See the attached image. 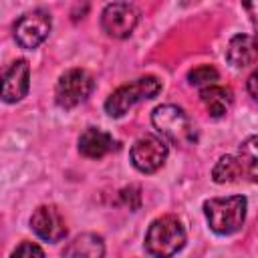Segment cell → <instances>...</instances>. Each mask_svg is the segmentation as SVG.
Masks as SVG:
<instances>
[{"mask_svg": "<svg viewBox=\"0 0 258 258\" xmlns=\"http://www.w3.org/2000/svg\"><path fill=\"white\" fill-rule=\"evenodd\" d=\"M242 4L246 6V10L250 12V18L254 20V14H256V0H242Z\"/></svg>", "mask_w": 258, "mask_h": 258, "instance_id": "cell-21", "label": "cell"}, {"mask_svg": "<svg viewBox=\"0 0 258 258\" xmlns=\"http://www.w3.org/2000/svg\"><path fill=\"white\" fill-rule=\"evenodd\" d=\"M248 200L244 196L212 198L204 202V214L212 232L220 236H230L244 226Z\"/></svg>", "mask_w": 258, "mask_h": 258, "instance_id": "cell-2", "label": "cell"}, {"mask_svg": "<svg viewBox=\"0 0 258 258\" xmlns=\"http://www.w3.org/2000/svg\"><path fill=\"white\" fill-rule=\"evenodd\" d=\"M30 228L44 242H60L67 236L64 218L54 206H38L30 216Z\"/></svg>", "mask_w": 258, "mask_h": 258, "instance_id": "cell-10", "label": "cell"}, {"mask_svg": "<svg viewBox=\"0 0 258 258\" xmlns=\"http://www.w3.org/2000/svg\"><path fill=\"white\" fill-rule=\"evenodd\" d=\"M200 99L212 117H222L232 105V91L226 87L208 85L200 91Z\"/></svg>", "mask_w": 258, "mask_h": 258, "instance_id": "cell-14", "label": "cell"}, {"mask_svg": "<svg viewBox=\"0 0 258 258\" xmlns=\"http://www.w3.org/2000/svg\"><path fill=\"white\" fill-rule=\"evenodd\" d=\"M119 198H121V202H123L129 210H137V208L141 206V191H139L137 185L123 187V189L119 191Z\"/></svg>", "mask_w": 258, "mask_h": 258, "instance_id": "cell-18", "label": "cell"}, {"mask_svg": "<svg viewBox=\"0 0 258 258\" xmlns=\"http://www.w3.org/2000/svg\"><path fill=\"white\" fill-rule=\"evenodd\" d=\"M151 123L161 135V139L169 141L177 147H187L198 141V131L187 113L177 105H159L151 113Z\"/></svg>", "mask_w": 258, "mask_h": 258, "instance_id": "cell-1", "label": "cell"}, {"mask_svg": "<svg viewBox=\"0 0 258 258\" xmlns=\"http://www.w3.org/2000/svg\"><path fill=\"white\" fill-rule=\"evenodd\" d=\"M242 173H248V169H246L244 159L236 155H222L212 169V177L216 183H232L240 179Z\"/></svg>", "mask_w": 258, "mask_h": 258, "instance_id": "cell-15", "label": "cell"}, {"mask_svg": "<svg viewBox=\"0 0 258 258\" xmlns=\"http://www.w3.org/2000/svg\"><path fill=\"white\" fill-rule=\"evenodd\" d=\"M103 254H105V244L103 238L97 234H81L62 250V256H71V258H101Z\"/></svg>", "mask_w": 258, "mask_h": 258, "instance_id": "cell-13", "label": "cell"}, {"mask_svg": "<svg viewBox=\"0 0 258 258\" xmlns=\"http://www.w3.org/2000/svg\"><path fill=\"white\" fill-rule=\"evenodd\" d=\"M12 256H44V250L32 242H22L12 250Z\"/></svg>", "mask_w": 258, "mask_h": 258, "instance_id": "cell-19", "label": "cell"}, {"mask_svg": "<svg viewBox=\"0 0 258 258\" xmlns=\"http://www.w3.org/2000/svg\"><path fill=\"white\" fill-rule=\"evenodd\" d=\"M28 89H30V67L28 60L18 58L0 75V97L6 103H18L26 97Z\"/></svg>", "mask_w": 258, "mask_h": 258, "instance_id": "cell-9", "label": "cell"}, {"mask_svg": "<svg viewBox=\"0 0 258 258\" xmlns=\"http://www.w3.org/2000/svg\"><path fill=\"white\" fill-rule=\"evenodd\" d=\"M161 91V81L157 77H141L135 79L133 83H127L119 89H115L107 101H105V111L109 117H123L131 107H135L137 103L145 101V99H153L157 93Z\"/></svg>", "mask_w": 258, "mask_h": 258, "instance_id": "cell-4", "label": "cell"}, {"mask_svg": "<svg viewBox=\"0 0 258 258\" xmlns=\"http://www.w3.org/2000/svg\"><path fill=\"white\" fill-rule=\"evenodd\" d=\"M256 79H258L256 73H252V75L248 77V93H250L252 99H258V91H256V83H258V81H256Z\"/></svg>", "mask_w": 258, "mask_h": 258, "instance_id": "cell-20", "label": "cell"}, {"mask_svg": "<svg viewBox=\"0 0 258 258\" xmlns=\"http://www.w3.org/2000/svg\"><path fill=\"white\" fill-rule=\"evenodd\" d=\"M226 58L230 64L244 69L256 60V40L252 34H236L230 38L226 48Z\"/></svg>", "mask_w": 258, "mask_h": 258, "instance_id": "cell-12", "label": "cell"}, {"mask_svg": "<svg viewBox=\"0 0 258 258\" xmlns=\"http://www.w3.org/2000/svg\"><path fill=\"white\" fill-rule=\"evenodd\" d=\"M240 157L246 163L248 169V177L252 181H256V135H250L242 145H240Z\"/></svg>", "mask_w": 258, "mask_h": 258, "instance_id": "cell-17", "label": "cell"}, {"mask_svg": "<svg viewBox=\"0 0 258 258\" xmlns=\"http://www.w3.org/2000/svg\"><path fill=\"white\" fill-rule=\"evenodd\" d=\"M129 159L133 163V167L141 173H153L157 171L165 159H167V145L161 137L145 133L141 137H137L131 145L129 151Z\"/></svg>", "mask_w": 258, "mask_h": 258, "instance_id": "cell-6", "label": "cell"}, {"mask_svg": "<svg viewBox=\"0 0 258 258\" xmlns=\"http://www.w3.org/2000/svg\"><path fill=\"white\" fill-rule=\"evenodd\" d=\"M139 22V10L129 2H111L101 12V28L111 38H127Z\"/></svg>", "mask_w": 258, "mask_h": 258, "instance_id": "cell-8", "label": "cell"}, {"mask_svg": "<svg viewBox=\"0 0 258 258\" xmlns=\"http://www.w3.org/2000/svg\"><path fill=\"white\" fill-rule=\"evenodd\" d=\"M115 149V141L113 137L97 127H89L81 133L79 137V153L89 157V159H99L105 157L107 153H111Z\"/></svg>", "mask_w": 258, "mask_h": 258, "instance_id": "cell-11", "label": "cell"}, {"mask_svg": "<svg viewBox=\"0 0 258 258\" xmlns=\"http://www.w3.org/2000/svg\"><path fill=\"white\" fill-rule=\"evenodd\" d=\"M50 26H52V18L46 10L26 12L14 24V40L20 48L32 50L46 40Z\"/></svg>", "mask_w": 258, "mask_h": 258, "instance_id": "cell-7", "label": "cell"}, {"mask_svg": "<svg viewBox=\"0 0 258 258\" xmlns=\"http://www.w3.org/2000/svg\"><path fill=\"white\" fill-rule=\"evenodd\" d=\"M185 244V230L175 216H161L145 232V252L149 256H173Z\"/></svg>", "mask_w": 258, "mask_h": 258, "instance_id": "cell-3", "label": "cell"}, {"mask_svg": "<svg viewBox=\"0 0 258 258\" xmlns=\"http://www.w3.org/2000/svg\"><path fill=\"white\" fill-rule=\"evenodd\" d=\"M218 71L212 67V64H200L196 69H191L187 73V81L196 87H208V85H214L218 81Z\"/></svg>", "mask_w": 258, "mask_h": 258, "instance_id": "cell-16", "label": "cell"}, {"mask_svg": "<svg viewBox=\"0 0 258 258\" xmlns=\"http://www.w3.org/2000/svg\"><path fill=\"white\" fill-rule=\"evenodd\" d=\"M95 89L93 77L85 69H69L60 75L56 89H54V101L60 109H73L81 105Z\"/></svg>", "mask_w": 258, "mask_h": 258, "instance_id": "cell-5", "label": "cell"}]
</instances>
